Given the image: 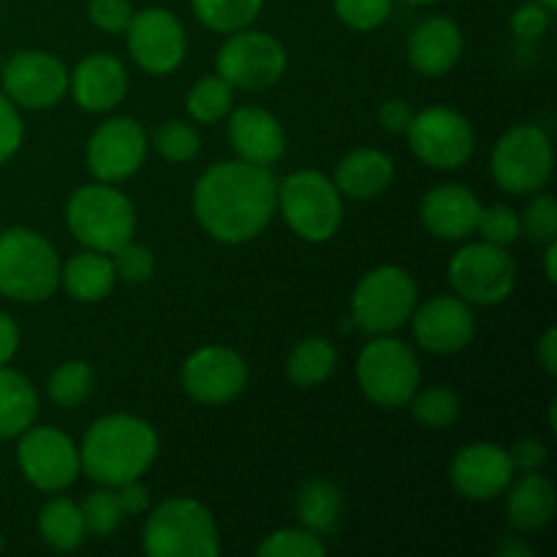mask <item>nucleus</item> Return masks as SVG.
<instances>
[{"label": "nucleus", "mask_w": 557, "mask_h": 557, "mask_svg": "<svg viewBox=\"0 0 557 557\" xmlns=\"http://www.w3.org/2000/svg\"><path fill=\"white\" fill-rule=\"evenodd\" d=\"M490 169L493 180L506 194H539L553 180L555 169V152L547 131L533 123L509 128L495 145Z\"/></svg>", "instance_id": "obj_9"}, {"label": "nucleus", "mask_w": 557, "mask_h": 557, "mask_svg": "<svg viewBox=\"0 0 557 557\" xmlns=\"http://www.w3.org/2000/svg\"><path fill=\"white\" fill-rule=\"evenodd\" d=\"M539 3H542V5H547V9H549V11H555L557 0H539Z\"/></svg>", "instance_id": "obj_53"}, {"label": "nucleus", "mask_w": 557, "mask_h": 557, "mask_svg": "<svg viewBox=\"0 0 557 557\" xmlns=\"http://www.w3.org/2000/svg\"><path fill=\"white\" fill-rule=\"evenodd\" d=\"M65 223L71 237L87 250L112 256L134 239L136 210L112 183H90L71 194Z\"/></svg>", "instance_id": "obj_4"}, {"label": "nucleus", "mask_w": 557, "mask_h": 557, "mask_svg": "<svg viewBox=\"0 0 557 557\" xmlns=\"http://www.w3.org/2000/svg\"><path fill=\"white\" fill-rule=\"evenodd\" d=\"M520 237L533 245H547L557 239V201L549 194H536V199L520 215Z\"/></svg>", "instance_id": "obj_38"}, {"label": "nucleus", "mask_w": 557, "mask_h": 557, "mask_svg": "<svg viewBox=\"0 0 557 557\" xmlns=\"http://www.w3.org/2000/svg\"><path fill=\"white\" fill-rule=\"evenodd\" d=\"M277 210V180L270 166L248 161L212 163L194 188L199 226L223 245H243L270 226Z\"/></svg>", "instance_id": "obj_1"}, {"label": "nucleus", "mask_w": 557, "mask_h": 557, "mask_svg": "<svg viewBox=\"0 0 557 557\" xmlns=\"http://www.w3.org/2000/svg\"><path fill=\"white\" fill-rule=\"evenodd\" d=\"M337 364V348L332 346L326 337L313 335L305 337L302 343L292 348L286 362L288 381L302 389H313V386H321L324 381H330V375L335 373Z\"/></svg>", "instance_id": "obj_30"}, {"label": "nucleus", "mask_w": 557, "mask_h": 557, "mask_svg": "<svg viewBox=\"0 0 557 557\" xmlns=\"http://www.w3.org/2000/svg\"><path fill=\"white\" fill-rule=\"evenodd\" d=\"M536 357L549 375H557V330L549 326L536 346Z\"/></svg>", "instance_id": "obj_49"}, {"label": "nucleus", "mask_w": 557, "mask_h": 557, "mask_svg": "<svg viewBox=\"0 0 557 557\" xmlns=\"http://www.w3.org/2000/svg\"><path fill=\"white\" fill-rule=\"evenodd\" d=\"M112 264H114V275L117 281L125 283H147L156 272V256L147 245L141 243H125L123 248L114 250L112 253Z\"/></svg>", "instance_id": "obj_41"}, {"label": "nucleus", "mask_w": 557, "mask_h": 557, "mask_svg": "<svg viewBox=\"0 0 557 557\" xmlns=\"http://www.w3.org/2000/svg\"><path fill=\"white\" fill-rule=\"evenodd\" d=\"M114 490H117L120 509H123L125 517L145 515V511L150 509V490H147L145 484H139V479L120 484V487H114Z\"/></svg>", "instance_id": "obj_47"}, {"label": "nucleus", "mask_w": 557, "mask_h": 557, "mask_svg": "<svg viewBox=\"0 0 557 557\" xmlns=\"http://www.w3.org/2000/svg\"><path fill=\"white\" fill-rule=\"evenodd\" d=\"M22 476L41 493H63L82 471L79 446L58 428H27L16 446Z\"/></svg>", "instance_id": "obj_13"}, {"label": "nucleus", "mask_w": 557, "mask_h": 557, "mask_svg": "<svg viewBox=\"0 0 557 557\" xmlns=\"http://www.w3.org/2000/svg\"><path fill=\"white\" fill-rule=\"evenodd\" d=\"M185 109H188L190 120H196V123H221L234 109V87L218 74L201 76L188 90Z\"/></svg>", "instance_id": "obj_32"}, {"label": "nucleus", "mask_w": 557, "mask_h": 557, "mask_svg": "<svg viewBox=\"0 0 557 557\" xmlns=\"http://www.w3.org/2000/svg\"><path fill=\"white\" fill-rule=\"evenodd\" d=\"M152 147L169 163H190L201 152V136L188 120H169L152 134Z\"/></svg>", "instance_id": "obj_35"}, {"label": "nucleus", "mask_w": 557, "mask_h": 557, "mask_svg": "<svg viewBox=\"0 0 557 557\" xmlns=\"http://www.w3.org/2000/svg\"><path fill=\"white\" fill-rule=\"evenodd\" d=\"M60 286V256L47 237L25 226L0 234V294L14 302L36 305Z\"/></svg>", "instance_id": "obj_3"}, {"label": "nucleus", "mask_w": 557, "mask_h": 557, "mask_svg": "<svg viewBox=\"0 0 557 557\" xmlns=\"http://www.w3.org/2000/svg\"><path fill=\"white\" fill-rule=\"evenodd\" d=\"M343 515V493L335 482L310 479L297 493V517L315 536H330Z\"/></svg>", "instance_id": "obj_28"}, {"label": "nucleus", "mask_w": 557, "mask_h": 557, "mask_svg": "<svg viewBox=\"0 0 557 557\" xmlns=\"http://www.w3.org/2000/svg\"><path fill=\"white\" fill-rule=\"evenodd\" d=\"M259 557H324L326 544L308 528H283L256 547Z\"/></svg>", "instance_id": "obj_36"}, {"label": "nucleus", "mask_w": 557, "mask_h": 557, "mask_svg": "<svg viewBox=\"0 0 557 557\" xmlns=\"http://www.w3.org/2000/svg\"><path fill=\"white\" fill-rule=\"evenodd\" d=\"M357 381L370 403L381 408L408 406L422 381V368L408 343L392 335H375L357 357Z\"/></svg>", "instance_id": "obj_8"}, {"label": "nucleus", "mask_w": 557, "mask_h": 557, "mask_svg": "<svg viewBox=\"0 0 557 557\" xmlns=\"http://www.w3.org/2000/svg\"><path fill=\"white\" fill-rule=\"evenodd\" d=\"M87 16L98 30L125 33L131 16H134V5H131V0H90Z\"/></svg>", "instance_id": "obj_42"}, {"label": "nucleus", "mask_w": 557, "mask_h": 557, "mask_svg": "<svg viewBox=\"0 0 557 557\" xmlns=\"http://www.w3.org/2000/svg\"><path fill=\"white\" fill-rule=\"evenodd\" d=\"M419 305V286L408 270L384 264L357 283L351 297V324L368 335H392L411 321Z\"/></svg>", "instance_id": "obj_7"}, {"label": "nucleus", "mask_w": 557, "mask_h": 557, "mask_svg": "<svg viewBox=\"0 0 557 557\" xmlns=\"http://www.w3.org/2000/svg\"><path fill=\"white\" fill-rule=\"evenodd\" d=\"M196 20L215 33H237L259 20L264 0H190Z\"/></svg>", "instance_id": "obj_31"}, {"label": "nucleus", "mask_w": 557, "mask_h": 557, "mask_svg": "<svg viewBox=\"0 0 557 557\" xmlns=\"http://www.w3.org/2000/svg\"><path fill=\"white\" fill-rule=\"evenodd\" d=\"M515 473L517 471L511 466L509 449L498 444H487V441L462 446L449 468L451 487L462 498L479 500V504L500 498L511 484V479H515Z\"/></svg>", "instance_id": "obj_19"}, {"label": "nucleus", "mask_w": 557, "mask_h": 557, "mask_svg": "<svg viewBox=\"0 0 557 557\" xmlns=\"http://www.w3.org/2000/svg\"><path fill=\"white\" fill-rule=\"evenodd\" d=\"M413 120L411 103L403 101V98H389L379 107V123L381 128L389 131V134H406V128Z\"/></svg>", "instance_id": "obj_46"}, {"label": "nucleus", "mask_w": 557, "mask_h": 557, "mask_svg": "<svg viewBox=\"0 0 557 557\" xmlns=\"http://www.w3.org/2000/svg\"><path fill=\"white\" fill-rule=\"evenodd\" d=\"M96 389V370L85 359H69L49 373V400L60 408H76Z\"/></svg>", "instance_id": "obj_33"}, {"label": "nucleus", "mask_w": 557, "mask_h": 557, "mask_svg": "<svg viewBox=\"0 0 557 557\" xmlns=\"http://www.w3.org/2000/svg\"><path fill=\"white\" fill-rule=\"evenodd\" d=\"M38 533H41V542L54 553H74L87 536L82 509L71 498L54 495L38 515Z\"/></svg>", "instance_id": "obj_29"}, {"label": "nucleus", "mask_w": 557, "mask_h": 557, "mask_svg": "<svg viewBox=\"0 0 557 557\" xmlns=\"http://www.w3.org/2000/svg\"><path fill=\"white\" fill-rule=\"evenodd\" d=\"M60 283L76 302H101L117 283L112 256L98 250L71 256L65 264H60Z\"/></svg>", "instance_id": "obj_26"}, {"label": "nucleus", "mask_w": 557, "mask_h": 557, "mask_svg": "<svg viewBox=\"0 0 557 557\" xmlns=\"http://www.w3.org/2000/svg\"><path fill=\"white\" fill-rule=\"evenodd\" d=\"M147 150L150 141L141 123L134 117H109L87 141V166L98 183H123L145 166Z\"/></svg>", "instance_id": "obj_15"}, {"label": "nucleus", "mask_w": 557, "mask_h": 557, "mask_svg": "<svg viewBox=\"0 0 557 557\" xmlns=\"http://www.w3.org/2000/svg\"><path fill=\"white\" fill-rule=\"evenodd\" d=\"M3 90L16 107L49 109L69 92V69L52 52L22 49L5 60Z\"/></svg>", "instance_id": "obj_17"}, {"label": "nucleus", "mask_w": 557, "mask_h": 557, "mask_svg": "<svg viewBox=\"0 0 557 557\" xmlns=\"http://www.w3.org/2000/svg\"><path fill=\"white\" fill-rule=\"evenodd\" d=\"M395 0H332L337 20L351 30H375L392 14Z\"/></svg>", "instance_id": "obj_40"}, {"label": "nucleus", "mask_w": 557, "mask_h": 557, "mask_svg": "<svg viewBox=\"0 0 557 557\" xmlns=\"http://www.w3.org/2000/svg\"><path fill=\"white\" fill-rule=\"evenodd\" d=\"M218 76L226 79L234 90L259 92L277 85L288 69V54L275 36L264 30L228 33L218 49Z\"/></svg>", "instance_id": "obj_10"}, {"label": "nucleus", "mask_w": 557, "mask_h": 557, "mask_svg": "<svg viewBox=\"0 0 557 557\" xmlns=\"http://www.w3.org/2000/svg\"><path fill=\"white\" fill-rule=\"evenodd\" d=\"M128 52L141 71L152 76H166L180 69L188 49L185 27L169 9H141L134 11L128 27Z\"/></svg>", "instance_id": "obj_14"}, {"label": "nucleus", "mask_w": 557, "mask_h": 557, "mask_svg": "<svg viewBox=\"0 0 557 557\" xmlns=\"http://www.w3.org/2000/svg\"><path fill=\"white\" fill-rule=\"evenodd\" d=\"M395 180V163L386 152L373 150V147H359L351 150L335 169V180L341 196L348 199H375L384 194Z\"/></svg>", "instance_id": "obj_25"}, {"label": "nucleus", "mask_w": 557, "mask_h": 557, "mask_svg": "<svg viewBox=\"0 0 557 557\" xmlns=\"http://www.w3.org/2000/svg\"><path fill=\"white\" fill-rule=\"evenodd\" d=\"M449 283L468 305H500L511 297L517 283L515 256L493 243L462 245L449 261Z\"/></svg>", "instance_id": "obj_11"}, {"label": "nucleus", "mask_w": 557, "mask_h": 557, "mask_svg": "<svg viewBox=\"0 0 557 557\" xmlns=\"http://www.w3.org/2000/svg\"><path fill=\"white\" fill-rule=\"evenodd\" d=\"M462 49H466V38H462L460 25L449 16H430L419 22L406 44L408 63L424 76L449 74L460 63Z\"/></svg>", "instance_id": "obj_23"}, {"label": "nucleus", "mask_w": 557, "mask_h": 557, "mask_svg": "<svg viewBox=\"0 0 557 557\" xmlns=\"http://www.w3.org/2000/svg\"><path fill=\"white\" fill-rule=\"evenodd\" d=\"M408 406H411L413 419L430 430L451 428L460 417V397L449 386H430V389L422 392L417 389Z\"/></svg>", "instance_id": "obj_34"}, {"label": "nucleus", "mask_w": 557, "mask_h": 557, "mask_svg": "<svg viewBox=\"0 0 557 557\" xmlns=\"http://www.w3.org/2000/svg\"><path fill=\"white\" fill-rule=\"evenodd\" d=\"M38 417L36 386L16 370L0 364V441L25 433Z\"/></svg>", "instance_id": "obj_27"}, {"label": "nucleus", "mask_w": 557, "mask_h": 557, "mask_svg": "<svg viewBox=\"0 0 557 557\" xmlns=\"http://www.w3.org/2000/svg\"><path fill=\"white\" fill-rule=\"evenodd\" d=\"M0 553H3V536H0Z\"/></svg>", "instance_id": "obj_54"}, {"label": "nucleus", "mask_w": 557, "mask_h": 557, "mask_svg": "<svg viewBox=\"0 0 557 557\" xmlns=\"http://www.w3.org/2000/svg\"><path fill=\"white\" fill-rule=\"evenodd\" d=\"M411 152L438 172H457L471 161L476 150V134L466 114L449 107H430L413 112L411 125L406 128Z\"/></svg>", "instance_id": "obj_12"}, {"label": "nucleus", "mask_w": 557, "mask_h": 557, "mask_svg": "<svg viewBox=\"0 0 557 557\" xmlns=\"http://www.w3.org/2000/svg\"><path fill=\"white\" fill-rule=\"evenodd\" d=\"M411 330L419 346L430 354H457L476 335L473 305L457 294H438L424 305H417Z\"/></svg>", "instance_id": "obj_18"}, {"label": "nucleus", "mask_w": 557, "mask_h": 557, "mask_svg": "<svg viewBox=\"0 0 557 557\" xmlns=\"http://www.w3.org/2000/svg\"><path fill=\"white\" fill-rule=\"evenodd\" d=\"M482 212V201L471 188L457 183L435 185L428 190L419 205V218L422 226L438 239H466L476 234V221Z\"/></svg>", "instance_id": "obj_21"}, {"label": "nucleus", "mask_w": 557, "mask_h": 557, "mask_svg": "<svg viewBox=\"0 0 557 557\" xmlns=\"http://www.w3.org/2000/svg\"><path fill=\"white\" fill-rule=\"evenodd\" d=\"M506 520L517 533H536L549 525L555 517L557 493L555 484L539 471L522 473V479H511L506 487Z\"/></svg>", "instance_id": "obj_24"}, {"label": "nucleus", "mask_w": 557, "mask_h": 557, "mask_svg": "<svg viewBox=\"0 0 557 557\" xmlns=\"http://www.w3.org/2000/svg\"><path fill=\"white\" fill-rule=\"evenodd\" d=\"M248 362L226 346H205L183 364V389L190 400L205 406H223L243 395L248 386Z\"/></svg>", "instance_id": "obj_16"}, {"label": "nucleus", "mask_w": 557, "mask_h": 557, "mask_svg": "<svg viewBox=\"0 0 557 557\" xmlns=\"http://www.w3.org/2000/svg\"><path fill=\"white\" fill-rule=\"evenodd\" d=\"M476 234L484 239V243L509 248L511 243L520 239V215H517L509 205L482 207L476 221Z\"/></svg>", "instance_id": "obj_39"}, {"label": "nucleus", "mask_w": 557, "mask_h": 557, "mask_svg": "<svg viewBox=\"0 0 557 557\" xmlns=\"http://www.w3.org/2000/svg\"><path fill=\"white\" fill-rule=\"evenodd\" d=\"M403 3H411V5H430V3H441V0H403Z\"/></svg>", "instance_id": "obj_52"}, {"label": "nucleus", "mask_w": 557, "mask_h": 557, "mask_svg": "<svg viewBox=\"0 0 557 557\" xmlns=\"http://www.w3.org/2000/svg\"><path fill=\"white\" fill-rule=\"evenodd\" d=\"M141 547L150 557H215L221 555V536L205 504L169 498L147 517Z\"/></svg>", "instance_id": "obj_5"}, {"label": "nucleus", "mask_w": 557, "mask_h": 557, "mask_svg": "<svg viewBox=\"0 0 557 557\" xmlns=\"http://www.w3.org/2000/svg\"><path fill=\"white\" fill-rule=\"evenodd\" d=\"M69 90L85 112H112L128 92V71L123 60L109 52L87 54L69 74Z\"/></svg>", "instance_id": "obj_20"}, {"label": "nucleus", "mask_w": 557, "mask_h": 557, "mask_svg": "<svg viewBox=\"0 0 557 557\" xmlns=\"http://www.w3.org/2000/svg\"><path fill=\"white\" fill-rule=\"evenodd\" d=\"M158 457V433L134 413H109L87 428L79 446L82 471L101 487L141 479Z\"/></svg>", "instance_id": "obj_2"}, {"label": "nucleus", "mask_w": 557, "mask_h": 557, "mask_svg": "<svg viewBox=\"0 0 557 557\" xmlns=\"http://www.w3.org/2000/svg\"><path fill=\"white\" fill-rule=\"evenodd\" d=\"M500 557H531L533 547L522 542V536H504L498 544Z\"/></svg>", "instance_id": "obj_50"}, {"label": "nucleus", "mask_w": 557, "mask_h": 557, "mask_svg": "<svg viewBox=\"0 0 557 557\" xmlns=\"http://www.w3.org/2000/svg\"><path fill=\"white\" fill-rule=\"evenodd\" d=\"M228 141L239 161L272 166L286 156V131L281 120L261 107H239L228 112Z\"/></svg>", "instance_id": "obj_22"}, {"label": "nucleus", "mask_w": 557, "mask_h": 557, "mask_svg": "<svg viewBox=\"0 0 557 557\" xmlns=\"http://www.w3.org/2000/svg\"><path fill=\"white\" fill-rule=\"evenodd\" d=\"M544 272H547V281L549 283H557V267H555V261H557V239L555 243H547L544 245Z\"/></svg>", "instance_id": "obj_51"}, {"label": "nucleus", "mask_w": 557, "mask_h": 557, "mask_svg": "<svg viewBox=\"0 0 557 557\" xmlns=\"http://www.w3.org/2000/svg\"><path fill=\"white\" fill-rule=\"evenodd\" d=\"M79 509H82V520H85V531L98 539L112 536L125 517L123 509H120L117 493H114L112 487L96 490L92 495H87L85 504H82Z\"/></svg>", "instance_id": "obj_37"}, {"label": "nucleus", "mask_w": 557, "mask_h": 557, "mask_svg": "<svg viewBox=\"0 0 557 557\" xmlns=\"http://www.w3.org/2000/svg\"><path fill=\"white\" fill-rule=\"evenodd\" d=\"M549 14H553V11H549L547 5L539 3V0L520 5V9L511 14V30H515V36L522 38V41H536V38H542L544 33L549 30Z\"/></svg>", "instance_id": "obj_44"}, {"label": "nucleus", "mask_w": 557, "mask_h": 557, "mask_svg": "<svg viewBox=\"0 0 557 557\" xmlns=\"http://www.w3.org/2000/svg\"><path fill=\"white\" fill-rule=\"evenodd\" d=\"M509 457L515 471H522V473L539 471V468L547 462V446H544V441L539 438H520L509 449Z\"/></svg>", "instance_id": "obj_45"}, {"label": "nucleus", "mask_w": 557, "mask_h": 557, "mask_svg": "<svg viewBox=\"0 0 557 557\" xmlns=\"http://www.w3.org/2000/svg\"><path fill=\"white\" fill-rule=\"evenodd\" d=\"M22 139H25V125H22L20 107L0 92V163L16 156Z\"/></svg>", "instance_id": "obj_43"}, {"label": "nucleus", "mask_w": 557, "mask_h": 557, "mask_svg": "<svg viewBox=\"0 0 557 557\" xmlns=\"http://www.w3.org/2000/svg\"><path fill=\"white\" fill-rule=\"evenodd\" d=\"M20 348V326L9 313L0 310V364H9Z\"/></svg>", "instance_id": "obj_48"}, {"label": "nucleus", "mask_w": 557, "mask_h": 557, "mask_svg": "<svg viewBox=\"0 0 557 557\" xmlns=\"http://www.w3.org/2000/svg\"><path fill=\"white\" fill-rule=\"evenodd\" d=\"M277 210L297 237L326 243L343 226V196L326 174L299 169L277 183Z\"/></svg>", "instance_id": "obj_6"}]
</instances>
